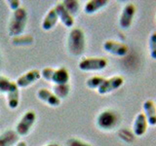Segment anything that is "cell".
Here are the masks:
<instances>
[{
  "label": "cell",
  "instance_id": "cell-4",
  "mask_svg": "<svg viewBox=\"0 0 156 146\" xmlns=\"http://www.w3.org/2000/svg\"><path fill=\"white\" fill-rule=\"evenodd\" d=\"M36 120V114L32 110L27 111L19 121V123L16 127V133L18 135L24 136L30 131L34 122Z\"/></svg>",
  "mask_w": 156,
  "mask_h": 146
},
{
  "label": "cell",
  "instance_id": "cell-18",
  "mask_svg": "<svg viewBox=\"0 0 156 146\" xmlns=\"http://www.w3.org/2000/svg\"><path fill=\"white\" fill-rule=\"evenodd\" d=\"M19 135L13 130H7L0 134V146H13L18 142Z\"/></svg>",
  "mask_w": 156,
  "mask_h": 146
},
{
  "label": "cell",
  "instance_id": "cell-17",
  "mask_svg": "<svg viewBox=\"0 0 156 146\" xmlns=\"http://www.w3.org/2000/svg\"><path fill=\"white\" fill-rule=\"evenodd\" d=\"M58 21V15L55 8L51 9L50 11L47 13V15L44 18L43 22H42V28L44 30H51V29L56 26V23Z\"/></svg>",
  "mask_w": 156,
  "mask_h": 146
},
{
  "label": "cell",
  "instance_id": "cell-28",
  "mask_svg": "<svg viewBox=\"0 0 156 146\" xmlns=\"http://www.w3.org/2000/svg\"><path fill=\"white\" fill-rule=\"evenodd\" d=\"M16 146H27V145L26 141H20V142H18L16 144Z\"/></svg>",
  "mask_w": 156,
  "mask_h": 146
},
{
  "label": "cell",
  "instance_id": "cell-5",
  "mask_svg": "<svg viewBox=\"0 0 156 146\" xmlns=\"http://www.w3.org/2000/svg\"><path fill=\"white\" fill-rule=\"evenodd\" d=\"M117 124V116L113 111L105 110L98 116L97 125L101 130H112Z\"/></svg>",
  "mask_w": 156,
  "mask_h": 146
},
{
  "label": "cell",
  "instance_id": "cell-25",
  "mask_svg": "<svg viewBox=\"0 0 156 146\" xmlns=\"http://www.w3.org/2000/svg\"><path fill=\"white\" fill-rule=\"evenodd\" d=\"M66 146H91L89 143L84 142L80 139H76V138H71L69 140H67Z\"/></svg>",
  "mask_w": 156,
  "mask_h": 146
},
{
  "label": "cell",
  "instance_id": "cell-11",
  "mask_svg": "<svg viewBox=\"0 0 156 146\" xmlns=\"http://www.w3.org/2000/svg\"><path fill=\"white\" fill-rule=\"evenodd\" d=\"M37 96L39 99L50 106L57 107L61 104V99H58V97L53 94V92H51L48 89H44V88L43 89H40L37 92Z\"/></svg>",
  "mask_w": 156,
  "mask_h": 146
},
{
  "label": "cell",
  "instance_id": "cell-13",
  "mask_svg": "<svg viewBox=\"0 0 156 146\" xmlns=\"http://www.w3.org/2000/svg\"><path fill=\"white\" fill-rule=\"evenodd\" d=\"M144 116L149 126H156V105L150 99H147L144 103Z\"/></svg>",
  "mask_w": 156,
  "mask_h": 146
},
{
  "label": "cell",
  "instance_id": "cell-27",
  "mask_svg": "<svg viewBox=\"0 0 156 146\" xmlns=\"http://www.w3.org/2000/svg\"><path fill=\"white\" fill-rule=\"evenodd\" d=\"M8 3H9L10 9H11L13 12L16 11V10H18L19 8H21V6H20L21 2L17 1V0H10V1H8Z\"/></svg>",
  "mask_w": 156,
  "mask_h": 146
},
{
  "label": "cell",
  "instance_id": "cell-22",
  "mask_svg": "<svg viewBox=\"0 0 156 146\" xmlns=\"http://www.w3.org/2000/svg\"><path fill=\"white\" fill-rule=\"evenodd\" d=\"M148 47H149V55L151 58L156 60V31L151 34L149 37Z\"/></svg>",
  "mask_w": 156,
  "mask_h": 146
},
{
  "label": "cell",
  "instance_id": "cell-19",
  "mask_svg": "<svg viewBox=\"0 0 156 146\" xmlns=\"http://www.w3.org/2000/svg\"><path fill=\"white\" fill-rule=\"evenodd\" d=\"M69 85L66 84V85H55L53 88V94L55 95L58 99H65L66 96L69 94Z\"/></svg>",
  "mask_w": 156,
  "mask_h": 146
},
{
  "label": "cell",
  "instance_id": "cell-20",
  "mask_svg": "<svg viewBox=\"0 0 156 146\" xmlns=\"http://www.w3.org/2000/svg\"><path fill=\"white\" fill-rule=\"evenodd\" d=\"M62 4L65 6V8L67 10V12L69 13L73 17L74 15H77L79 12V2L75 1V0H65L62 1Z\"/></svg>",
  "mask_w": 156,
  "mask_h": 146
},
{
  "label": "cell",
  "instance_id": "cell-24",
  "mask_svg": "<svg viewBox=\"0 0 156 146\" xmlns=\"http://www.w3.org/2000/svg\"><path fill=\"white\" fill-rule=\"evenodd\" d=\"M13 84L12 81H10L9 79L5 77H1L0 76V92L2 94H7V92L10 90Z\"/></svg>",
  "mask_w": 156,
  "mask_h": 146
},
{
  "label": "cell",
  "instance_id": "cell-10",
  "mask_svg": "<svg viewBox=\"0 0 156 146\" xmlns=\"http://www.w3.org/2000/svg\"><path fill=\"white\" fill-rule=\"evenodd\" d=\"M54 8H55L56 12H57L58 19H60L61 23L66 27H72L74 26V19H73V17L67 12V10L65 8V6H63L62 3L57 4Z\"/></svg>",
  "mask_w": 156,
  "mask_h": 146
},
{
  "label": "cell",
  "instance_id": "cell-2",
  "mask_svg": "<svg viewBox=\"0 0 156 146\" xmlns=\"http://www.w3.org/2000/svg\"><path fill=\"white\" fill-rule=\"evenodd\" d=\"M27 23V12L24 8H19L13 12L9 23V35L11 37L21 36Z\"/></svg>",
  "mask_w": 156,
  "mask_h": 146
},
{
  "label": "cell",
  "instance_id": "cell-29",
  "mask_svg": "<svg viewBox=\"0 0 156 146\" xmlns=\"http://www.w3.org/2000/svg\"><path fill=\"white\" fill-rule=\"evenodd\" d=\"M46 146H58V145H56V144H50V145H46Z\"/></svg>",
  "mask_w": 156,
  "mask_h": 146
},
{
  "label": "cell",
  "instance_id": "cell-16",
  "mask_svg": "<svg viewBox=\"0 0 156 146\" xmlns=\"http://www.w3.org/2000/svg\"><path fill=\"white\" fill-rule=\"evenodd\" d=\"M108 4V1L106 0H90L85 4L84 12L88 15H93L100 11L101 9L105 8Z\"/></svg>",
  "mask_w": 156,
  "mask_h": 146
},
{
  "label": "cell",
  "instance_id": "cell-14",
  "mask_svg": "<svg viewBox=\"0 0 156 146\" xmlns=\"http://www.w3.org/2000/svg\"><path fill=\"white\" fill-rule=\"evenodd\" d=\"M6 96H7L8 106L11 109H16L19 106V102H20V90L16 84V82H13V84L11 88H10V90L7 92Z\"/></svg>",
  "mask_w": 156,
  "mask_h": 146
},
{
  "label": "cell",
  "instance_id": "cell-9",
  "mask_svg": "<svg viewBox=\"0 0 156 146\" xmlns=\"http://www.w3.org/2000/svg\"><path fill=\"white\" fill-rule=\"evenodd\" d=\"M40 77H41L40 71L37 69H32L20 76L16 81V84L19 87V89L20 88H27L32 85L36 81H38L40 79Z\"/></svg>",
  "mask_w": 156,
  "mask_h": 146
},
{
  "label": "cell",
  "instance_id": "cell-6",
  "mask_svg": "<svg viewBox=\"0 0 156 146\" xmlns=\"http://www.w3.org/2000/svg\"><path fill=\"white\" fill-rule=\"evenodd\" d=\"M124 80L121 76H113L109 78V79H105L102 82V84L98 89V92L100 95H106L116 90H118L119 88L123 85Z\"/></svg>",
  "mask_w": 156,
  "mask_h": 146
},
{
  "label": "cell",
  "instance_id": "cell-8",
  "mask_svg": "<svg viewBox=\"0 0 156 146\" xmlns=\"http://www.w3.org/2000/svg\"><path fill=\"white\" fill-rule=\"evenodd\" d=\"M136 14V7L134 4H127L122 10L119 19V26L122 29H128L132 26Z\"/></svg>",
  "mask_w": 156,
  "mask_h": 146
},
{
  "label": "cell",
  "instance_id": "cell-21",
  "mask_svg": "<svg viewBox=\"0 0 156 146\" xmlns=\"http://www.w3.org/2000/svg\"><path fill=\"white\" fill-rule=\"evenodd\" d=\"M105 81V78L101 76H93L89 78L86 81V86L89 88V89L95 90V89H99V87L102 84V82Z\"/></svg>",
  "mask_w": 156,
  "mask_h": 146
},
{
  "label": "cell",
  "instance_id": "cell-12",
  "mask_svg": "<svg viewBox=\"0 0 156 146\" xmlns=\"http://www.w3.org/2000/svg\"><path fill=\"white\" fill-rule=\"evenodd\" d=\"M147 121L144 113H139L136 116L133 124V133L136 136H141L147 130Z\"/></svg>",
  "mask_w": 156,
  "mask_h": 146
},
{
  "label": "cell",
  "instance_id": "cell-7",
  "mask_svg": "<svg viewBox=\"0 0 156 146\" xmlns=\"http://www.w3.org/2000/svg\"><path fill=\"white\" fill-rule=\"evenodd\" d=\"M104 50L107 53L111 54V55L116 57H125L128 54V46L126 44L114 41V40H107L104 43Z\"/></svg>",
  "mask_w": 156,
  "mask_h": 146
},
{
  "label": "cell",
  "instance_id": "cell-23",
  "mask_svg": "<svg viewBox=\"0 0 156 146\" xmlns=\"http://www.w3.org/2000/svg\"><path fill=\"white\" fill-rule=\"evenodd\" d=\"M32 43V37L28 35H21L18 37H14L13 39V44L14 45H28V44Z\"/></svg>",
  "mask_w": 156,
  "mask_h": 146
},
{
  "label": "cell",
  "instance_id": "cell-26",
  "mask_svg": "<svg viewBox=\"0 0 156 146\" xmlns=\"http://www.w3.org/2000/svg\"><path fill=\"white\" fill-rule=\"evenodd\" d=\"M54 71H55V69H53V68H50V67L44 68V69L42 70V72H41V76H42L45 80L51 82L52 76H53V74H54Z\"/></svg>",
  "mask_w": 156,
  "mask_h": 146
},
{
  "label": "cell",
  "instance_id": "cell-3",
  "mask_svg": "<svg viewBox=\"0 0 156 146\" xmlns=\"http://www.w3.org/2000/svg\"><path fill=\"white\" fill-rule=\"evenodd\" d=\"M107 66V61L104 57H85L78 63L82 71H100Z\"/></svg>",
  "mask_w": 156,
  "mask_h": 146
},
{
  "label": "cell",
  "instance_id": "cell-15",
  "mask_svg": "<svg viewBox=\"0 0 156 146\" xmlns=\"http://www.w3.org/2000/svg\"><path fill=\"white\" fill-rule=\"evenodd\" d=\"M51 82H53L55 85L68 84V82H69V73H68L67 69H66L65 67H62L60 69L54 71Z\"/></svg>",
  "mask_w": 156,
  "mask_h": 146
},
{
  "label": "cell",
  "instance_id": "cell-1",
  "mask_svg": "<svg viewBox=\"0 0 156 146\" xmlns=\"http://www.w3.org/2000/svg\"><path fill=\"white\" fill-rule=\"evenodd\" d=\"M86 40L85 34L80 28H73L69 32L67 39V49L70 55L78 57L85 51Z\"/></svg>",
  "mask_w": 156,
  "mask_h": 146
}]
</instances>
